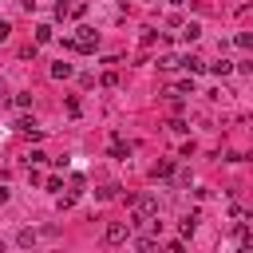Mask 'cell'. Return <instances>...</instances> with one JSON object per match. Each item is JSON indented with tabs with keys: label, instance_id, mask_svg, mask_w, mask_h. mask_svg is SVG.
Returning a JSON list of instances; mask_svg holds the SVG:
<instances>
[{
	"label": "cell",
	"instance_id": "6da1fadb",
	"mask_svg": "<svg viewBox=\"0 0 253 253\" xmlns=\"http://www.w3.org/2000/svg\"><path fill=\"white\" fill-rule=\"evenodd\" d=\"M131 202H135V214H139V217H154V214H158V198H154V194H139V198H131Z\"/></svg>",
	"mask_w": 253,
	"mask_h": 253
},
{
	"label": "cell",
	"instance_id": "7a4b0ae2",
	"mask_svg": "<svg viewBox=\"0 0 253 253\" xmlns=\"http://www.w3.org/2000/svg\"><path fill=\"white\" fill-rule=\"evenodd\" d=\"M75 48H79V52H95V48H99V36H95L91 28H79V40H75Z\"/></svg>",
	"mask_w": 253,
	"mask_h": 253
},
{
	"label": "cell",
	"instance_id": "3957f363",
	"mask_svg": "<svg viewBox=\"0 0 253 253\" xmlns=\"http://www.w3.org/2000/svg\"><path fill=\"white\" fill-rule=\"evenodd\" d=\"M126 234H131V226H126V221H111V226H107V241H111V245L126 241Z\"/></svg>",
	"mask_w": 253,
	"mask_h": 253
},
{
	"label": "cell",
	"instance_id": "277c9868",
	"mask_svg": "<svg viewBox=\"0 0 253 253\" xmlns=\"http://www.w3.org/2000/svg\"><path fill=\"white\" fill-rule=\"evenodd\" d=\"M178 68H186L190 75H198V72H206V63H202L198 55H182V59H178Z\"/></svg>",
	"mask_w": 253,
	"mask_h": 253
},
{
	"label": "cell",
	"instance_id": "5b68a950",
	"mask_svg": "<svg viewBox=\"0 0 253 253\" xmlns=\"http://www.w3.org/2000/svg\"><path fill=\"white\" fill-rule=\"evenodd\" d=\"M68 75H72V63H63V59L52 63V79H68Z\"/></svg>",
	"mask_w": 253,
	"mask_h": 253
},
{
	"label": "cell",
	"instance_id": "8992f818",
	"mask_svg": "<svg viewBox=\"0 0 253 253\" xmlns=\"http://www.w3.org/2000/svg\"><path fill=\"white\" fill-rule=\"evenodd\" d=\"M198 36H202V28H198V24H186V28H182V40H186V44H194Z\"/></svg>",
	"mask_w": 253,
	"mask_h": 253
},
{
	"label": "cell",
	"instance_id": "52a82bcc",
	"mask_svg": "<svg viewBox=\"0 0 253 253\" xmlns=\"http://www.w3.org/2000/svg\"><path fill=\"white\" fill-rule=\"evenodd\" d=\"M194 230H198V214H186V217H182V234L190 237V234H194Z\"/></svg>",
	"mask_w": 253,
	"mask_h": 253
},
{
	"label": "cell",
	"instance_id": "ba28073f",
	"mask_svg": "<svg viewBox=\"0 0 253 253\" xmlns=\"http://www.w3.org/2000/svg\"><path fill=\"white\" fill-rule=\"evenodd\" d=\"M16 241H20L24 249H28V245H36V230H20V234H16Z\"/></svg>",
	"mask_w": 253,
	"mask_h": 253
},
{
	"label": "cell",
	"instance_id": "9c48e42d",
	"mask_svg": "<svg viewBox=\"0 0 253 253\" xmlns=\"http://www.w3.org/2000/svg\"><path fill=\"white\" fill-rule=\"evenodd\" d=\"M48 40H52V24H40L36 28V44H48Z\"/></svg>",
	"mask_w": 253,
	"mask_h": 253
},
{
	"label": "cell",
	"instance_id": "30bf717a",
	"mask_svg": "<svg viewBox=\"0 0 253 253\" xmlns=\"http://www.w3.org/2000/svg\"><path fill=\"white\" fill-rule=\"evenodd\" d=\"M126 154H131V146H123V143L115 139V146H111V158H126Z\"/></svg>",
	"mask_w": 253,
	"mask_h": 253
},
{
	"label": "cell",
	"instance_id": "8fae6325",
	"mask_svg": "<svg viewBox=\"0 0 253 253\" xmlns=\"http://www.w3.org/2000/svg\"><path fill=\"white\" fill-rule=\"evenodd\" d=\"M230 68H234V63H230V59H221V63H214L210 72H214V75H230Z\"/></svg>",
	"mask_w": 253,
	"mask_h": 253
},
{
	"label": "cell",
	"instance_id": "7c38bea8",
	"mask_svg": "<svg viewBox=\"0 0 253 253\" xmlns=\"http://www.w3.org/2000/svg\"><path fill=\"white\" fill-rule=\"evenodd\" d=\"M170 170H174L170 163H158V166H154V178H170Z\"/></svg>",
	"mask_w": 253,
	"mask_h": 253
},
{
	"label": "cell",
	"instance_id": "4fadbf2b",
	"mask_svg": "<svg viewBox=\"0 0 253 253\" xmlns=\"http://www.w3.org/2000/svg\"><path fill=\"white\" fill-rule=\"evenodd\" d=\"M158 68H166V72L178 68V55H163V59H158Z\"/></svg>",
	"mask_w": 253,
	"mask_h": 253
},
{
	"label": "cell",
	"instance_id": "5bb4252c",
	"mask_svg": "<svg viewBox=\"0 0 253 253\" xmlns=\"http://www.w3.org/2000/svg\"><path fill=\"white\" fill-rule=\"evenodd\" d=\"M237 48H253V36H249V32H237Z\"/></svg>",
	"mask_w": 253,
	"mask_h": 253
},
{
	"label": "cell",
	"instance_id": "9a60e30c",
	"mask_svg": "<svg viewBox=\"0 0 253 253\" xmlns=\"http://www.w3.org/2000/svg\"><path fill=\"white\" fill-rule=\"evenodd\" d=\"M8 36H12V24H8V20H0V40H8Z\"/></svg>",
	"mask_w": 253,
	"mask_h": 253
},
{
	"label": "cell",
	"instance_id": "2e32d148",
	"mask_svg": "<svg viewBox=\"0 0 253 253\" xmlns=\"http://www.w3.org/2000/svg\"><path fill=\"white\" fill-rule=\"evenodd\" d=\"M20 8H28V12H32V8H36V0H20Z\"/></svg>",
	"mask_w": 253,
	"mask_h": 253
},
{
	"label": "cell",
	"instance_id": "e0dca14e",
	"mask_svg": "<svg viewBox=\"0 0 253 253\" xmlns=\"http://www.w3.org/2000/svg\"><path fill=\"white\" fill-rule=\"evenodd\" d=\"M0 202H8V186H0Z\"/></svg>",
	"mask_w": 253,
	"mask_h": 253
},
{
	"label": "cell",
	"instance_id": "ac0fdd59",
	"mask_svg": "<svg viewBox=\"0 0 253 253\" xmlns=\"http://www.w3.org/2000/svg\"><path fill=\"white\" fill-rule=\"evenodd\" d=\"M170 4H182V0H170Z\"/></svg>",
	"mask_w": 253,
	"mask_h": 253
},
{
	"label": "cell",
	"instance_id": "d6986e66",
	"mask_svg": "<svg viewBox=\"0 0 253 253\" xmlns=\"http://www.w3.org/2000/svg\"><path fill=\"white\" fill-rule=\"evenodd\" d=\"M0 253H4V241H0Z\"/></svg>",
	"mask_w": 253,
	"mask_h": 253
}]
</instances>
